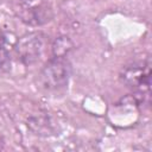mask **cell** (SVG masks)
Segmentation results:
<instances>
[{
  "label": "cell",
  "instance_id": "obj_1",
  "mask_svg": "<svg viewBox=\"0 0 152 152\" xmlns=\"http://www.w3.org/2000/svg\"><path fill=\"white\" fill-rule=\"evenodd\" d=\"M71 76V64L64 57L51 58L40 70L38 75L39 86L49 91L64 88Z\"/></svg>",
  "mask_w": 152,
  "mask_h": 152
},
{
  "label": "cell",
  "instance_id": "obj_5",
  "mask_svg": "<svg viewBox=\"0 0 152 152\" xmlns=\"http://www.w3.org/2000/svg\"><path fill=\"white\" fill-rule=\"evenodd\" d=\"M6 52H5V50L2 49V46H0V65L5 62V59H6Z\"/></svg>",
  "mask_w": 152,
  "mask_h": 152
},
{
  "label": "cell",
  "instance_id": "obj_2",
  "mask_svg": "<svg viewBox=\"0 0 152 152\" xmlns=\"http://www.w3.org/2000/svg\"><path fill=\"white\" fill-rule=\"evenodd\" d=\"M120 80L126 87L140 93V95L148 94L151 86L150 59L126 65L120 72Z\"/></svg>",
  "mask_w": 152,
  "mask_h": 152
},
{
  "label": "cell",
  "instance_id": "obj_4",
  "mask_svg": "<svg viewBox=\"0 0 152 152\" xmlns=\"http://www.w3.org/2000/svg\"><path fill=\"white\" fill-rule=\"evenodd\" d=\"M71 46H72V44H71V42H70V39L68 37H59L55 42V44L52 45L53 56H56V57H65V55L71 49Z\"/></svg>",
  "mask_w": 152,
  "mask_h": 152
},
{
  "label": "cell",
  "instance_id": "obj_3",
  "mask_svg": "<svg viewBox=\"0 0 152 152\" xmlns=\"http://www.w3.org/2000/svg\"><path fill=\"white\" fill-rule=\"evenodd\" d=\"M45 36L36 32L23 36L15 45V51L23 63L32 64L40 58L45 50Z\"/></svg>",
  "mask_w": 152,
  "mask_h": 152
}]
</instances>
